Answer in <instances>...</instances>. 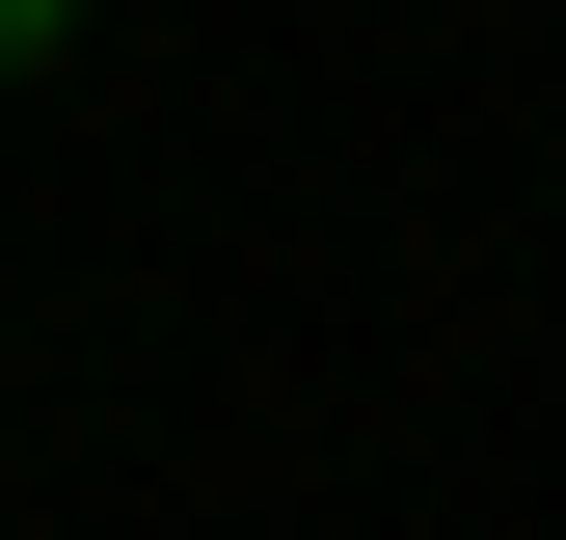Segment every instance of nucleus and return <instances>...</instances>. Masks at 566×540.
I'll list each match as a JSON object with an SVG mask.
<instances>
[{"instance_id":"1","label":"nucleus","mask_w":566,"mask_h":540,"mask_svg":"<svg viewBox=\"0 0 566 540\" xmlns=\"http://www.w3.org/2000/svg\"><path fill=\"white\" fill-rule=\"evenodd\" d=\"M54 54H82V28H54V0H0V82H54Z\"/></svg>"}]
</instances>
